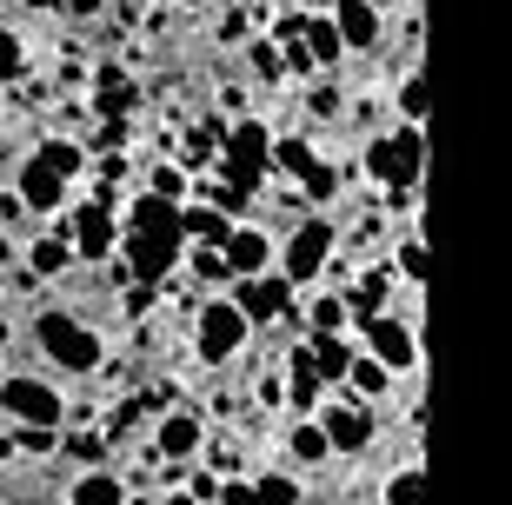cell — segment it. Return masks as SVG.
<instances>
[{
  "mask_svg": "<svg viewBox=\"0 0 512 505\" xmlns=\"http://www.w3.org/2000/svg\"><path fill=\"white\" fill-rule=\"evenodd\" d=\"M120 253H127V280L140 286H167L173 266H180V253H187V240H180V206H160V200H133V213L120 220Z\"/></svg>",
  "mask_w": 512,
  "mask_h": 505,
  "instance_id": "1",
  "label": "cell"
},
{
  "mask_svg": "<svg viewBox=\"0 0 512 505\" xmlns=\"http://www.w3.org/2000/svg\"><path fill=\"white\" fill-rule=\"evenodd\" d=\"M366 173L393 193V206H413V187L426 173V127H393L366 147Z\"/></svg>",
  "mask_w": 512,
  "mask_h": 505,
  "instance_id": "2",
  "label": "cell"
},
{
  "mask_svg": "<svg viewBox=\"0 0 512 505\" xmlns=\"http://www.w3.org/2000/svg\"><path fill=\"white\" fill-rule=\"evenodd\" d=\"M34 346L54 359V366H67V373H94L100 359H107V346H100L94 326H87L80 313H60V306L34 313Z\"/></svg>",
  "mask_w": 512,
  "mask_h": 505,
  "instance_id": "3",
  "label": "cell"
},
{
  "mask_svg": "<svg viewBox=\"0 0 512 505\" xmlns=\"http://www.w3.org/2000/svg\"><path fill=\"white\" fill-rule=\"evenodd\" d=\"M333 246H340V226H333V220H320V213L300 220L280 240V253H273V260H280V280L286 286H313L326 273V260H333Z\"/></svg>",
  "mask_w": 512,
  "mask_h": 505,
  "instance_id": "4",
  "label": "cell"
},
{
  "mask_svg": "<svg viewBox=\"0 0 512 505\" xmlns=\"http://www.w3.org/2000/svg\"><path fill=\"white\" fill-rule=\"evenodd\" d=\"M247 319H240V306L220 293V300H200L193 306V353L207 359V366H227V359H240V346H247Z\"/></svg>",
  "mask_w": 512,
  "mask_h": 505,
  "instance_id": "5",
  "label": "cell"
},
{
  "mask_svg": "<svg viewBox=\"0 0 512 505\" xmlns=\"http://www.w3.org/2000/svg\"><path fill=\"white\" fill-rule=\"evenodd\" d=\"M220 153H227V187L240 193V200H253L260 180L273 173V133H266L260 120H240V127H227Z\"/></svg>",
  "mask_w": 512,
  "mask_h": 505,
  "instance_id": "6",
  "label": "cell"
},
{
  "mask_svg": "<svg viewBox=\"0 0 512 505\" xmlns=\"http://www.w3.org/2000/svg\"><path fill=\"white\" fill-rule=\"evenodd\" d=\"M0 412H7L14 426H54L60 432V419H67V393H54V386L34 379V373H7V379H0Z\"/></svg>",
  "mask_w": 512,
  "mask_h": 505,
  "instance_id": "7",
  "label": "cell"
},
{
  "mask_svg": "<svg viewBox=\"0 0 512 505\" xmlns=\"http://www.w3.org/2000/svg\"><path fill=\"white\" fill-rule=\"evenodd\" d=\"M360 346H366V359H380L386 373H413L419 366V333L406 326L399 313H380V319H360Z\"/></svg>",
  "mask_w": 512,
  "mask_h": 505,
  "instance_id": "8",
  "label": "cell"
},
{
  "mask_svg": "<svg viewBox=\"0 0 512 505\" xmlns=\"http://www.w3.org/2000/svg\"><path fill=\"white\" fill-rule=\"evenodd\" d=\"M200 446H207V426H200V412H160L147 459H160V466H187Z\"/></svg>",
  "mask_w": 512,
  "mask_h": 505,
  "instance_id": "9",
  "label": "cell"
},
{
  "mask_svg": "<svg viewBox=\"0 0 512 505\" xmlns=\"http://www.w3.org/2000/svg\"><path fill=\"white\" fill-rule=\"evenodd\" d=\"M227 300L240 306V319H247V326H266V319L293 313V286H286L280 273H260V280H233Z\"/></svg>",
  "mask_w": 512,
  "mask_h": 505,
  "instance_id": "10",
  "label": "cell"
},
{
  "mask_svg": "<svg viewBox=\"0 0 512 505\" xmlns=\"http://www.w3.org/2000/svg\"><path fill=\"white\" fill-rule=\"evenodd\" d=\"M273 253H280V240H273L266 226H233L227 246H220V260H227L233 280H260L266 266H273Z\"/></svg>",
  "mask_w": 512,
  "mask_h": 505,
  "instance_id": "11",
  "label": "cell"
},
{
  "mask_svg": "<svg viewBox=\"0 0 512 505\" xmlns=\"http://www.w3.org/2000/svg\"><path fill=\"white\" fill-rule=\"evenodd\" d=\"M67 246H74V260H114V246H120V220L107 213V206H80L74 213V233H67Z\"/></svg>",
  "mask_w": 512,
  "mask_h": 505,
  "instance_id": "12",
  "label": "cell"
},
{
  "mask_svg": "<svg viewBox=\"0 0 512 505\" xmlns=\"http://www.w3.org/2000/svg\"><path fill=\"white\" fill-rule=\"evenodd\" d=\"M313 426L326 432V446H333V452H366V446H373V412L353 406V399H333Z\"/></svg>",
  "mask_w": 512,
  "mask_h": 505,
  "instance_id": "13",
  "label": "cell"
},
{
  "mask_svg": "<svg viewBox=\"0 0 512 505\" xmlns=\"http://www.w3.org/2000/svg\"><path fill=\"white\" fill-rule=\"evenodd\" d=\"M14 200H20V213H60V206H67V180L27 153V160H20V180H14Z\"/></svg>",
  "mask_w": 512,
  "mask_h": 505,
  "instance_id": "14",
  "label": "cell"
},
{
  "mask_svg": "<svg viewBox=\"0 0 512 505\" xmlns=\"http://www.w3.org/2000/svg\"><path fill=\"white\" fill-rule=\"evenodd\" d=\"M333 34H340V47H353V54H366V47H380V34H386V20H380V7H366V0H333Z\"/></svg>",
  "mask_w": 512,
  "mask_h": 505,
  "instance_id": "15",
  "label": "cell"
},
{
  "mask_svg": "<svg viewBox=\"0 0 512 505\" xmlns=\"http://www.w3.org/2000/svg\"><path fill=\"white\" fill-rule=\"evenodd\" d=\"M386 300H393V273H380V266H373V273H360V280L340 293V306H346V319H353V326H360V319H380Z\"/></svg>",
  "mask_w": 512,
  "mask_h": 505,
  "instance_id": "16",
  "label": "cell"
},
{
  "mask_svg": "<svg viewBox=\"0 0 512 505\" xmlns=\"http://www.w3.org/2000/svg\"><path fill=\"white\" fill-rule=\"evenodd\" d=\"M300 353H306V366H313L320 379H346V366H353V339L346 333H306Z\"/></svg>",
  "mask_w": 512,
  "mask_h": 505,
  "instance_id": "17",
  "label": "cell"
},
{
  "mask_svg": "<svg viewBox=\"0 0 512 505\" xmlns=\"http://www.w3.org/2000/svg\"><path fill=\"white\" fill-rule=\"evenodd\" d=\"M227 233H233V220L220 213V206H180V240H193V246H227Z\"/></svg>",
  "mask_w": 512,
  "mask_h": 505,
  "instance_id": "18",
  "label": "cell"
},
{
  "mask_svg": "<svg viewBox=\"0 0 512 505\" xmlns=\"http://www.w3.org/2000/svg\"><path fill=\"white\" fill-rule=\"evenodd\" d=\"M286 406H300V412H313V406H326V379L313 373V366H306V353L300 346H293V353H286Z\"/></svg>",
  "mask_w": 512,
  "mask_h": 505,
  "instance_id": "19",
  "label": "cell"
},
{
  "mask_svg": "<svg viewBox=\"0 0 512 505\" xmlns=\"http://www.w3.org/2000/svg\"><path fill=\"white\" fill-rule=\"evenodd\" d=\"M67 505H127V486H120V472L94 466V472H80V479H74Z\"/></svg>",
  "mask_w": 512,
  "mask_h": 505,
  "instance_id": "20",
  "label": "cell"
},
{
  "mask_svg": "<svg viewBox=\"0 0 512 505\" xmlns=\"http://www.w3.org/2000/svg\"><path fill=\"white\" fill-rule=\"evenodd\" d=\"M346 386H353V406H366V399H386V393H393V373H386L380 359L353 353V366H346Z\"/></svg>",
  "mask_w": 512,
  "mask_h": 505,
  "instance_id": "21",
  "label": "cell"
},
{
  "mask_svg": "<svg viewBox=\"0 0 512 505\" xmlns=\"http://www.w3.org/2000/svg\"><path fill=\"white\" fill-rule=\"evenodd\" d=\"M300 54L313 60V67H333V60L346 54V47H340V34H333V20H326V14H306V27H300Z\"/></svg>",
  "mask_w": 512,
  "mask_h": 505,
  "instance_id": "22",
  "label": "cell"
},
{
  "mask_svg": "<svg viewBox=\"0 0 512 505\" xmlns=\"http://www.w3.org/2000/svg\"><path fill=\"white\" fill-rule=\"evenodd\" d=\"M34 160H40V167H54L60 180H74V173L87 167V153H80V140H67V133H47V140L34 147Z\"/></svg>",
  "mask_w": 512,
  "mask_h": 505,
  "instance_id": "23",
  "label": "cell"
},
{
  "mask_svg": "<svg viewBox=\"0 0 512 505\" xmlns=\"http://www.w3.org/2000/svg\"><path fill=\"white\" fill-rule=\"evenodd\" d=\"M27 266H34L40 280L67 273V266H74V246H67V233H47V240H34V246H27Z\"/></svg>",
  "mask_w": 512,
  "mask_h": 505,
  "instance_id": "24",
  "label": "cell"
},
{
  "mask_svg": "<svg viewBox=\"0 0 512 505\" xmlns=\"http://www.w3.org/2000/svg\"><path fill=\"white\" fill-rule=\"evenodd\" d=\"M426 273H433V253H426V226H419V233H406V240H399V280L426 293Z\"/></svg>",
  "mask_w": 512,
  "mask_h": 505,
  "instance_id": "25",
  "label": "cell"
},
{
  "mask_svg": "<svg viewBox=\"0 0 512 505\" xmlns=\"http://www.w3.org/2000/svg\"><path fill=\"white\" fill-rule=\"evenodd\" d=\"M286 452H293V466H326V459H333V446H326V432L313 426V419L286 432Z\"/></svg>",
  "mask_w": 512,
  "mask_h": 505,
  "instance_id": "26",
  "label": "cell"
},
{
  "mask_svg": "<svg viewBox=\"0 0 512 505\" xmlns=\"http://www.w3.org/2000/svg\"><path fill=\"white\" fill-rule=\"evenodd\" d=\"M399 127H426V74H419V67H413V74H399Z\"/></svg>",
  "mask_w": 512,
  "mask_h": 505,
  "instance_id": "27",
  "label": "cell"
},
{
  "mask_svg": "<svg viewBox=\"0 0 512 505\" xmlns=\"http://www.w3.org/2000/svg\"><path fill=\"white\" fill-rule=\"evenodd\" d=\"M380 505H426V466H399L393 479H386Z\"/></svg>",
  "mask_w": 512,
  "mask_h": 505,
  "instance_id": "28",
  "label": "cell"
},
{
  "mask_svg": "<svg viewBox=\"0 0 512 505\" xmlns=\"http://www.w3.org/2000/svg\"><path fill=\"white\" fill-rule=\"evenodd\" d=\"M54 452H67L74 466H87V472H94L100 459H107V432H67V439H60Z\"/></svg>",
  "mask_w": 512,
  "mask_h": 505,
  "instance_id": "29",
  "label": "cell"
},
{
  "mask_svg": "<svg viewBox=\"0 0 512 505\" xmlns=\"http://www.w3.org/2000/svg\"><path fill=\"white\" fill-rule=\"evenodd\" d=\"M253 505H300V486L286 472H253Z\"/></svg>",
  "mask_w": 512,
  "mask_h": 505,
  "instance_id": "30",
  "label": "cell"
},
{
  "mask_svg": "<svg viewBox=\"0 0 512 505\" xmlns=\"http://www.w3.org/2000/svg\"><path fill=\"white\" fill-rule=\"evenodd\" d=\"M187 173H180V167H153L147 173V200H160V206H180V200H187Z\"/></svg>",
  "mask_w": 512,
  "mask_h": 505,
  "instance_id": "31",
  "label": "cell"
},
{
  "mask_svg": "<svg viewBox=\"0 0 512 505\" xmlns=\"http://www.w3.org/2000/svg\"><path fill=\"white\" fill-rule=\"evenodd\" d=\"M340 326H346L340 293H313V306H306V333H340Z\"/></svg>",
  "mask_w": 512,
  "mask_h": 505,
  "instance_id": "32",
  "label": "cell"
},
{
  "mask_svg": "<svg viewBox=\"0 0 512 505\" xmlns=\"http://www.w3.org/2000/svg\"><path fill=\"white\" fill-rule=\"evenodd\" d=\"M20 74H27V47H20L14 27H0V87H14Z\"/></svg>",
  "mask_w": 512,
  "mask_h": 505,
  "instance_id": "33",
  "label": "cell"
},
{
  "mask_svg": "<svg viewBox=\"0 0 512 505\" xmlns=\"http://www.w3.org/2000/svg\"><path fill=\"white\" fill-rule=\"evenodd\" d=\"M187 266H193V280H233V273H227V260H220V246H193V253H187Z\"/></svg>",
  "mask_w": 512,
  "mask_h": 505,
  "instance_id": "34",
  "label": "cell"
},
{
  "mask_svg": "<svg viewBox=\"0 0 512 505\" xmlns=\"http://www.w3.org/2000/svg\"><path fill=\"white\" fill-rule=\"evenodd\" d=\"M253 74H260V87H280V54H273V40H253Z\"/></svg>",
  "mask_w": 512,
  "mask_h": 505,
  "instance_id": "35",
  "label": "cell"
},
{
  "mask_svg": "<svg viewBox=\"0 0 512 505\" xmlns=\"http://www.w3.org/2000/svg\"><path fill=\"white\" fill-rule=\"evenodd\" d=\"M54 446H60V432H54V426H20V452H34V459H47Z\"/></svg>",
  "mask_w": 512,
  "mask_h": 505,
  "instance_id": "36",
  "label": "cell"
},
{
  "mask_svg": "<svg viewBox=\"0 0 512 505\" xmlns=\"http://www.w3.org/2000/svg\"><path fill=\"white\" fill-rule=\"evenodd\" d=\"M60 14H74V20H94V14H107V0H54Z\"/></svg>",
  "mask_w": 512,
  "mask_h": 505,
  "instance_id": "37",
  "label": "cell"
},
{
  "mask_svg": "<svg viewBox=\"0 0 512 505\" xmlns=\"http://www.w3.org/2000/svg\"><path fill=\"white\" fill-rule=\"evenodd\" d=\"M247 27H253L247 14H227V20H220V40H227V47H233V40H247Z\"/></svg>",
  "mask_w": 512,
  "mask_h": 505,
  "instance_id": "38",
  "label": "cell"
},
{
  "mask_svg": "<svg viewBox=\"0 0 512 505\" xmlns=\"http://www.w3.org/2000/svg\"><path fill=\"white\" fill-rule=\"evenodd\" d=\"M14 213H20V200H0V226H7V220H14Z\"/></svg>",
  "mask_w": 512,
  "mask_h": 505,
  "instance_id": "39",
  "label": "cell"
},
{
  "mask_svg": "<svg viewBox=\"0 0 512 505\" xmlns=\"http://www.w3.org/2000/svg\"><path fill=\"white\" fill-rule=\"evenodd\" d=\"M7 459H14V439H7V432H0V466H7Z\"/></svg>",
  "mask_w": 512,
  "mask_h": 505,
  "instance_id": "40",
  "label": "cell"
},
{
  "mask_svg": "<svg viewBox=\"0 0 512 505\" xmlns=\"http://www.w3.org/2000/svg\"><path fill=\"white\" fill-rule=\"evenodd\" d=\"M27 7H54V0H27Z\"/></svg>",
  "mask_w": 512,
  "mask_h": 505,
  "instance_id": "41",
  "label": "cell"
},
{
  "mask_svg": "<svg viewBox=\"0 0 512 505\" xmlns=\"http://www.w3.org/2000/svg\"><path fill=\"white\" fill-rule=\"evenodd\" d=\"M167 505H193V499H167Z\"/></svg>",
  "mask_w": 512,
  "mask_h": 505,
  "instance_id": "42",
  "label": "cell"
},
{
  "mask_svg": "<svg viewBox=\"0 0 512 505\" xmlns=\"http://www.w3.org/2000/svg\"><path fill=\"white\" fill-rule=\"evenodd\" d=\"M127 505H153V499H127Z\"/></svg>",
  "mask_w": 512,
  "mask_h": 505,
  "instance_id": "43",
  "label": "cell"
},
{
  "mask_svg": "<svg viewBox=\"0 0 512 505\" xmlns=\"http://www.w3.org/2000/svg\"><path fill=\"white\" fill-rule=\"evenodd\" d=\"M366 7H386V0H366Z\"/></svg>",
  "mask_w": 512,
  "mask_h": 505,
  "instance_id": "44",
  "label": "cell"
},
{
  "mask_svg": "<svg viewBox=\"0 0 512 505\" xmlns=\"http://www.w3.org/2000/svg\"><path fill=\"white\" fill-rule=\"evenodd\" d=\"M187 7H200V0H187Z\"/></svg>",
  "mask_w": 512,
  "mask_h": 505,
  "instance_id": "45",
  "label": "cell"
}]
</instances>
